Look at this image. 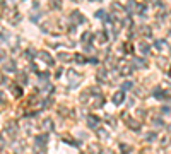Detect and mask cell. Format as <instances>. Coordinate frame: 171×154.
<instances>
[{"label": "cell", "mask_w": 171, "mask_h": 154, "mask_svg": "<svg viewBox=\"0 0 171 154\" xmlns=\"http://www.w3.org/2000/svg\"><path fill=\"white\" fill-rule=\"evenodd\" d=\"M111 101H113L115 104H122V103L125 101V93H123V91H118V93H115L113 98H111Z\"/></svg>", "instance_id": "cell-1"}, {"label": "cell", "mask_w": 171, "mask_h": 154, "mask_svg": "<svg viewBox=\"0 0 171 154\" xmlns=\"http://www.w3.org/2000/svg\"><path fill=\"white\" fill-rule=\"evenodd\" d=\"M87 120H89V127L91 129H98V125H99V118L98 116H89Z\"/></svg>", "instance_id": "cell-2"}, {"label": "cell", "mask_w": 171, "mask_h": 154, "mask_svg": "<svg viewBox=\"0 0 171 154\" xmlns=\"http://www.w3.org/2000/svg\"><path fill=\"white\" fill-rule=\"evenodd\" d=\"M38 57L41 58V60H45L46 63H53V58L50 57V55H48L46 52H41V53H38Z\"/></svg>", "instance_id": "cell-3"}, {"label": "cell", "mask_w": 171, "mask_h": 154, "mask_svg": "<svg viewBox=\"0 0 171 154\" xmlns=\"http://www.w3.org/2000/svg\"><path fill=\"white\" fill-rule=\"evenodd\" d=\"M133 65L139 67V69H144V67H146V60H142V58H135V60H133Z\"/></svg>", "instance_id": "cell-4"}, {"label": "cell", "mask_w": 171, "mask_h": 154, "mask_svg": "<svg viewBox=\"0 0 171 154\" xmlns=\"http://www.w3.org/2000/svg\"><path fill=\"white\" fill-rule=\"evenodd\" d=\"M43 129H45V130H52V129H53V123H52V120H50V118L43 122Z\"/></svg>", "instance_id": "cell-5"}, {"label": "cell", "mask_w": 171, "mask_h": 154, "mask_svg": "<svg viewBox=\"0 0 171 154\" xmlns=\"http://www.w3.org/2000/svg\"><path fill=\"white\" fill-rule=\"evenodd\" d=\"M48 142V135H41V137H36V144H46Z\"/></svg>", "instance_id": "cell-6"}, {"label": "cell", "mask_w": 171, "mask_h": 154, "mask_svg": "<svg viewBox=\"0 0 171 154\" xmlns=\"http://www.w3.org/2000/svg\"><path fill=\"white\" fill-rule=\"evenodd\" d=\"M72 19L77 21V22H84V17H82V16H80L77 10H76V12H72Z\"/></svg>", "instance_id": "cell-7"}, {"label": "cell", "mask_w": 171, "mask_h": 154, "mask_svg": "<svg viewBox=\"0 0 171 154\" xmlns=\"http://www.w3.org/2000/svg\"><path fill=\"white\" fill-rule=\"evenodd\" d=\"M139 46H140V52H142V53H149V50H151L147 43H140Z\"/></svg>", "instance_id": "cell-8"}, {"label": "cell", "mask_w": 171, "mask_h": 154, "mask_svg": "<svg viewBox=\"0 0 171 154\" xmlns=\"http://www.w3.org/2000/svg\"><path fill=\"white\" fill-rule=\"evenodd\" d=\"M5 70H7V72H16V63H14V62H9L7 67H5Z\"/></svg>", "instance_id": "cell-9"}, {"label": "cell", "mask_w": 171, "mask_h": 154, "mask_svg": "<svg viewBox=\"0 0 171 154\" xmlns=\"http://www.w3.org/2000/svg\"><path fill=\"white\" fill-rule=\"evenodd\" d=\"M94 16L98 17V19H106V16H108V14H106L104 10H98V12H96Z\"/></svg>", "instance_id": "cell-10"}, {"label": "cell", "mask_w": 171, "mask_h": 154, "mask_svg": "<svg viewBox=\"0 0 171 154\" xmlns=\"http://www.w3.org/2000/svg\"><path fill=\"white\" fill-rule=\"evenodd\" d=\"M98 41L99 43H104L106 41V33H98Z\"/></svg>", "instance_id": "cell-11"}, {"label": "cell", "mask_w": 171, "mask_h": 154, "mask_svg": "<svg viewBox=\"0 0 171 154\" xmlns=\"http://www.w3.org/2000/svg\"><path fill=\"white\" fill-rule=\"evenodd\" d=\"M7 130H9L10 134H14V132H16L17 129H16V125H12V123H9V125H7Z\"/></svg>", "instance_id": "cell-12"}, {"label": "cell", "mask_w": 171, "mask_h": 154, "mask_svg": "<svg viewBox=\"0 0 171 154\" xmlns=\"http://www.w3.org/2000/svg\"><path fill=\"white\" fill-rule=\"evenodd\" d=\"M133 84L132 82H125V84H123V86H122V91H127V89H130V87H132Z\"/></svg>", "instance_id": "cell-13"}, {"label": "cell", "mask_w": 171, "mask_h": 154, "mask_svg": "<svg viewBox=\"0 0 171 154\" xmlns=\"http://www.w3.org/2000/svg\"><path fill=\"white\" fill-rule=\"evenodd\" d=\"M76 62H77V63H84V62H86V58L82 57V55H76Z\"/></svg>", "instance_id": "cell-14"}, {"label": "cell", "mask_w": 171, "mask_h": 154, "mask_svg": "<svg viewBox=\"0 0 171 154\" xmlns=\"http://www.w3.org/2000/svg\"><path fill=\"white\" fill-rule=\"evenodd\" d=\"M89 38H91V33H84V36H82V41H89Z\"/></svg>", "instance_id": "cell-15"}, {"label": "cell", "mask_w": 171, "mask_h": 154, "mask_svg": "<svg viewBox=\"0 0 171 154\" xmlns=\"http://www.w3.org/2000/svg\"><path fill=\"white\" fill-rule=\"evenodd\" d=\"M52 103H53V99H52V98H50V99H46V101H45V103H43V106H45V108H48V106H50V104H52Z\"/></svg>", "instance_id": "cell-16"}, {"label": "cell", "mask_w": 171, "mask_h": 154, "mask_svg": "<svg viewBox=\"0 0 171 154\" xmlns=\"http://www.w3.org/2000/svg\"><path fill=\"white\" fill-rule=\"evenodd\" d=\"M24 57H26V58H33L34 55H33V52L29 50V52H26V53H24Z\"/></svg>", "instance_id": "cell-17"}, {"label": "cell", "mask_w": 171, "mask_h": 154, "mask_svg": "<svg viewBox=\"0 0 171 154\" xmlns=\"http://www.w3.org/2000/svg\"><path fill=\"white\" fill-rule=\"evenodd\" d=\"M146 139H147V140H154V139H156V134H147Z\"/></svg>", "instance_id": "cell-18"}, {"label": "cell", "mask_w": 171, "mask_h": 154, "mask_svg": "<svg viewBox=\"0 0 171 154\" xmlns=\"http://www.w3.org/2000/svg\"><path fill=\"white\" fill-rule=\"evenodd\" d=\"M156 46H157V48H163V46H164V43H163V41H156Z\"/></svg>", "instance_id": "cell-19"}, {"label": "cell", "mask_w": 171, "mask_h": 154, "mask_svg": "<svg viewBox=\"0 0 171 154\" xmlns=\"http://www.w3.org/2000/svg\"><path fill=\"white\" fill-rule=\"evenodd\" d=\"M3 58H5V52H2V50H0V62H2Z\"/></svg>", "instance_id": "cell-20"}, {"label": "cell", "mask_w": 171, "mask_h": 154, "mask_svg": "<svg viewBox=\"0 0 171 154\" xmlns=\"http://www.w3.org/2000/svg\"><path fill=\"white\" fill-rule=\"evenodd\" d=\"M3 101H5V98L2 96V93H0V103H3Z\"/></svg>", "instance_id": "cell-21"}, {"label": "cell", "mask_w": 171, "mask_h": 154, "mask_svg": "<svg viewBox=\"0 0 171 154\" xmlns=\"http://www.w3.org/2000/svg\"><path fill=\"white\" fill-rule=\"evenodd\" d=\"M0 147H3V140L2 139H0Z\"/></svg>", "instance_id": "cell-22"}, {"label": "cell", "mask_w": 171, "mask_h": 154, "mask_svg": "<svg viewBox=\"0 0 171 154\" xmlns=\"http://www.w3.org/2000/svg\"><path fill=\"white\" fill-rule=\"evenodd\" d=\"M93 2H101V0H93Z\"/></svg>", "instance_id": "cell-23"}, {"label": "cell", "mask_w": 171, "mask_h": 154, "mask_svg": "<svg viewBox=\"0 0 171 154\" xmlns=\"http://www.w3.org/2000/svg\"><path fill=\"white\" fill-rule=\"evenodd\" d=\"M74 2H80V0H74Z\"/></svg>", "instance_id": "cell-24"}]
</instances>
